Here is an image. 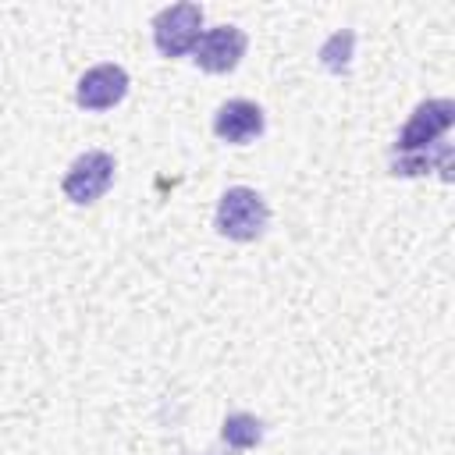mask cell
I'll return each mask as SVG.
<instances>
[{
	"instance_id": "3957f363",
	"label": "cell",
	"mask_w": 455,
	"mask_h": 455,
	"mask_svg": "<svg viewBox=\"0 0 455 455\" xmlns=\"http://www.w3.org/2000/svg\"><path fill=\"white\" fill-rule=\"evenodd\" d=\"M114 171H117V164H114V156L107 149H85L64 171L60 188L75 206H89L114 185Z\"/></svg>"
},
{
	"instance_id": "6da1fadb",
	"label": "cell",
	"mask_w": 455,
	"mask_h": 455,
	"mask_svg": "<svg viewBox=\"0 0 455 455\" xmlns=\"http://www.w3.org/2000/svg\"><path fill=\"white\" fill-rule=\"evenodd\" d=\"M217 231L231 242H256L267 224H270V206L267 199L249 188V185H231L220 192L217 199V217H213Z\"/></svg>"
},
{
	"instance_id": "30bf717a",
	"label": "cell",
	"mask_w": 455,
	"mask_h": 455,
	"mask_svg": "<svg viewBox=\"0 0 455 455\" xmlns=\"http://www.w3.org/2000/svg\"><path fill=\"white\" fill-rule=\"evenodd\" d=\"M352 46H355V32H352V28H338V32L320 46V64H323L331 75L348 71V64H352Z\"/></svg>"
},
{
	"instance_id": "ba28073f",
	"label": "cell",
	"mask_w": 455,
	"mask_h": 455,
	"mask_svg": "<svg viewBox=\"0 0 455 455\" xmlns=\"http://www.w3.org/2000/svg\"><path fill=\"white\" fill-rule=\"evenodd\" d=\"M441 171V178H451V146L448 142H434L430 149L419 153H405V156H391V174L402 178H416V174H430Z\"/></svg>"
},
{
	"instance_id": "9c48e42d",
	"label": "cell",
	"mask_w": 455,
	"mask_h": 455,
	"mask_svg": "<svg viewBox=\"0 0 455 455\" xmlns=\"http://www.w3.org/2000/svg\"><path fill=\"white\" fill-rule=\"evenodd\" d=\"M220 437H224V444H231V448H256V444L263 441V423H259L256 416H249V412H231V416L224 419Z\"/></svg>"
},
{
	"instance_id": "7a4b0ae2",
	"label": "cell",
	"mask_w": 455,
	"mask_h": 455,
	"mask_svg": "<svg viewBox=\"0 0 455 455\" xmlns=\"http://www.w3.org/2000/svg\"><path fill=\"white\" fill-rule=\"evenodd\" d=\"M203 36V7L192 0L171 4L153 18V46L160 57H185Z\"/></svg>"
},
{
	"instance_id": "5b68a950",
	"label": "cell",
	"mask_w": 455,
	"mask_h": 455,
	"mask_svg": "<svg viewBox=\"0 0 455 455\" xmlns=\"http://www.w3.org/2000/svg\"><path fill=\"white\" fill-rule=\"evenodd\" d=\"M245 46H249V39L238 25H213L199 36V43L192 50V60L210 75H228L245 57Z\"/></svg>"
},
{
	"instance_id": "8992f818",
	"label": "cell",
	"mask_w": 455,
	"mask_h": 455,
	"mask_svg": "<svg viewBox=\"0 0 455 455\" xmlns=\"http://www.w3.org/2000/svg\"><path fill=\"white\" fill-rule=\"evenodd\" d=\"M124 96H128V71L121 64H96L75 85V100L85 110H110Z\"/></svg>"
},
{
	"instance_id": "277c9868",
	"label": "cell",
	"mask_w": 455,
	"mask_h": 455,
	"mask_svg": "<svg viewBox=\"0 0 455 455\" xmlns=\"http://www.w3.org/2000/svg\"><path fill=\"white\" fill-rule=\"evenodd\" d=\"M455 121V103L451 100H423L405 128L398 132L395 139V156H405V153H419V149H430L434 142H441V135L451 128Z\"/></svg>"
},
{
	"instance_id": "52a82bcc",
	"label": "cell",
	"mask_w": 455,
	"mask_h": 455,
	"mask_svg": "<svg viewBox=\"0 0 455 455\" xmlns=\"http://www.w3.org/2000/svg\"><path fill=\"white\" fill-rule=\"evenodd\" d=\"M263 128H267L263 107L252 100H228L213 114V135L220 142H231V146H245V142L259 139Z\"/></svg>"
}]
</instances>
